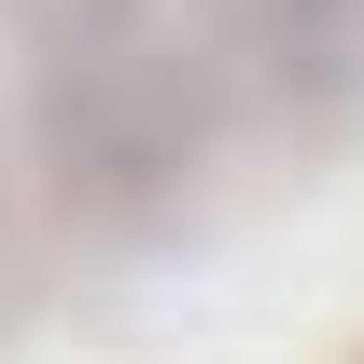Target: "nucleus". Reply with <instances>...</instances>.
<instances>
[{"label": "nucleus", "mask_w": 364, "mask_h": 364, "mask_svg": "<svg viewBox=\"0 0 364 364\" xmlns=\"http://www.w3.org/2000/svg\"><path fill=\"white\" fill-rule=\"evenodd\" d=\"M210 140V70L154 0H43V154L98 210H154Z\"/></svg>", "instance_id": "f257e3e1"}, {"label": "nucleus", "mask_w": 364, "mask_h": 364, "mask_svg": "<svg viewBox=\"0 0 364 364\" xmlns=\"http://www.w3.org/2000/svg\"><path fill=\"white\" fill-rule=\"evenodd\" d=\"M210 56L280 112H364V0H210Z\"/></svg>", "instance_id": "f03ea898"}]
</instances>
